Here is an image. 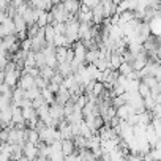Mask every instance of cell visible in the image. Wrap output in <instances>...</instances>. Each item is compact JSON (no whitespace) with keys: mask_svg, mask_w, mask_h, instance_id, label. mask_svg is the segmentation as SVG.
Masks as SVG:
<instances>
[{"mask_svg":"<svg viewBox=\"0 0 161 161\" xmlns=\"http://www.w3.org/2000/svg\"><path fill=\"white\" fill-rule=\"evenodd\" d=\"M134 112H136V109H134L131 104H128V103H123L122 106L117 108V117H119L120 120H128Z\"/></svg>","mask_w":161,"mask_h":161,"instance_id":"obj_2","label":"cell"},{"mask_svg":"<svg viewBox=\"0 0 161 161\" xmlns=\"http://www.w3.org/2000/svg\"><path fill=\"white\" fill-rule=\"evenodd\" d=\"M47 84H49V80H46L43 76H36L35 77V86L38 89H44V87H47Z\"/></svg>","mask_w":161,"mask_h":161,"instance_id":"obj_17","label":"cell"},{"mask_svg":"<svg viewBox=\"0 0 161 161\" xmlns=\"http://www.w3.org/2000/svg\"><path fill=\"white\" fill-rule=\"evenodd\" d=\"M54 73H55V68H52V66L44 65V66L40 68V76H43L46 80H51V77L54 76Z\"/></svg>","mask_w":161,"mask_h":161,"instance_id":"obj_12","label":"cell"},{"mask_svg":"<svg viewBox=\"0 0 161 161\" xmlns=\"http://www.w3.org/2000/svg\"><path fill=\"white\" fill-rule=\"evenodd\" d=\"M36 24H38L40 27L47 25V24H49V11H46V10H40V13H38V19H36Z\"/></svg>","mask_w":161,"mask_h":161,"instance_id":"obj_11","label":"cell"},{"mask_svg":"<svg viewBox=\"0 0 161 161\" xmlns=\"http://www.w3.org/2000/svg\"><path fill=\"white\" fill-rule=\"evenodd\" d=\"M0 128H2V126H0Z\"/></svg>","mask_w":161,"mask_h":161,"instance_id":"obj_23","label":"cell"},{"mask_svg":"<svg viewBox=\"0 0 161 161\" xmlns=\"http://www.w3.org/2000/svg\"><path fill=\"white\" fill-rule=\"evenodd\" d=\"M35 60H36V66L38 68H41V66L46 65V57H44L43 51H36L35 52Z\"/></svg>","mask_w":161,"mask_h":161,"instance_id":"obj_16","label":"cell"},{"mask_svg":"<svg viewBox=\"0 0 161 161\" xmlns=\"http://www.w3.org/2000/svg\"><path fill=\"white\" fill-rule=\"evenodd\" d=\"M3 82H5V71L0 69V86H2Z\"/></svg>","mask_w":161,"mask_h":161,"instance_id":"obj_21","label":"cell"},{"mask_svg":"<svg viewBox=\"0 0 161 161\" xmlns=\"http://www.w3.org/2000/svg\"><path fill=\"white\" fill-rule=\"evenodd\" d=\"M21 49L25 51V52L32 51V38H25V40H22V41H21Z\"/></svg>","mask_w":161,"mask_h":161,"instance_id":"obj_18","label":"cell"},{"mask_svg":"<svg viewBox=\"0 0 161 161\" xmlns=\"http://www.w3.org/2000/svg\"><path fill=\"white\" fill-rule=\"evenodd\" d=\"M100 58V49L98 47H89L86 54V63H97Z\"/></svg>","mask_w":161,"mask_h":161,"instance_id":"obj_6","label":"cell"},{"mask_svg":"<svg viewBox=\"0 0 161 161\" xmlns=\"http://www.w3.org/2000/svg\"><path fill=\"white\" fill-rule=\"evenodd\" d=\"M139 93H141V97L142 98H145V97H148V95H152V90H150V87L144 82V80H141V84H139Z\"/></svg>","mask_w":161,"mask_h":161,"instance_id":"obj_15","label":"cell"},{"mask_svg":"<svg viewBox=\"0 0 161 161\" xmlns=\"http://www.w3.org/2000/svg\"><path fill=\"white\" fill-rule=\"evenodd\" d=\"M54 38H55V30H54V25H52V24L44 25V40H46V43L54 44Z\"/></svg>","mask_w":161,"mask_h":161,"instance_id":"obj_9","label":"cell"},{"mask_svg":"<svg viewBox=\"0 0 161 161\" xmlns=\"http://www.w3.org/2000/svg\"><path fill=\"white\" fill-rule=\"evenodd\" d=\"M76 150V145H74V141L73 139H62V152L63 155H69Z\"/></svg>","mask_w":161,"mask_h":161,"instance_id":"obj_8","label":"cell"},{"mask_svg":"<svg viewBox=\"0 0 161 161\" xmlns=\"http://www.w3.org/2000/svg\"><path fill=\"white\" fill-rule=\"evenodd\" d=\"M41 95H43V98L46 100V103H47V104H52V103L55 101V93H54L49 87L41 89Z\"/></svg>","mask_w":161,"mask_h":161,"instance_id":"obj_13","label":"cell"},{"mask_svg":"<svg viewBox=\"0 0 161 161\" xmlns=\"http://www.w3.org/2000/svg\"><path fill=\"white\" fill-rule=\"evenodd\" d=\"M22 153L25 156V159H33V158H38V145L30 142V141H25L24 145H22Z\"/></svg>","mask_w":161,"mask_h":161,"instance_id":"obj_1","label":"cell"},{"mask_svg":"<svg viewBox=\"0 0 161 161\" xmlns=\"http://www.w3.org/2000/svg\"><path fill=\"white\" fill-rule=\"evenodd\" d=\"M122 62H123V55L120 52H111L109 63H111V68L112 69H119V66L122 65Z\"/></svg>","mask_w":161,"mask_h":161,"instance_id":"obj_7","label":"cell"},{"mask_svg":"<svg viewBox=\"0 0 161 161\" xmlns=\"http://www.w3.org/2000/svg\"><path fill=\"white\" fill-rule=\"evenodd\" d=\"M13 21H14V29H16V32H21V30H25V29H27V22H25L24 16L16 14V16L13 18Z\"/></svg>","mask_w":161,"mask_h":161,"instance_id":"obj_10","label":"cell"},{"mask_svg":"<svg viewBox=\"0 0 161 161\" xmlns=\"http://www.w3.org/2000/svg\"><path fill=\"white\" fill-rule=\"evenodd\" d=\"M80 3L87 5V7L92 10V8H95L97 5H100V3H101V0H80Z\"/></svg>","mask_w":161,"mask_h":161,"instance_id":"obj_19","label":"cell"},{"mask_svg":"<svg viewBox=\"0 0 161 161\" xmlns=\"http://www.w3.org/2000/svg\"><path fill=\"white\" fill-rule=\"evenodd\" d=\"M52 2V5H55V3H60V2H63V0H51Z\"/></svg>","mask_w":161,"mask_h":161,"instance_id":"obj_22","label":"cell"},{"mask_svg":"<svg viewBox=\"0 0 161 161\" xmlns=\"http://www.w3.org/2000/svg\"><path fill=\"white\" fill-rule=\"evenodd\" d=\"M120 74H123V76H128L131 71H134L133 69V65L131 63H128V62H122V65L119 66V69H117Z\"/></svg>","mask_w":161,"mask_h":161,"instance_id":"obj_14","label":"cell"},{"mask_svg":"<svg viewBox=\"0 0 161 161\" xmlns=\"http://www.w3.org/2000/svg\"><path fill=\"white\" fill-rule=\"evenodd\" d=\"M63 5H65V8H66L68 13L77 14V11L80 8V0H63Z\"/></svg>","mask_w":161,"mask_h":161,"instance_id":"obj_5","label":"cell"},{"mask_svg":"<svg viewBox=\"0 0 161 161\" xmlns=\"http://www.w3.org/2000/svg\"><path fill=\"white\" fill-rule=\"evenodd\" d=\"M49 114H51V117L54 120L60 122L62 119H65V115H63V104L54 101L52 104H49Z\"/></svg>","mask_w":161,"mask_h":161,"instance_id":"obj_3","label":"cell"},{"mask_svg":"<svg viewBox=\"0 0 161 161\" xmlns=\"http://www.w3.org/2000/svg\"><path fill=\"white\" fill-rule=\"evenodd\" d=\"M18 86H19V87H22L24 90H29V89H32V87H36V86H35V77H33V76H30L29 73H22V74H21V77H19Z\"/></svg>","mask_w":161,"mask_h":161,"instance_id":"obj_4","label":"cell"},{"mask_svg":"<svg viewBox=\"0 0 161 161\" xmlns=\"http://www.w3.org/2000/svg\"><path fill=\"white\" fill-rule=\"evenodd\" d=\"M44 103H46V100L43 98V95H40V97H36L35 100H32V106H33L35 109H36V108H40L41 104H44Z\"/></svg>","mask_w":161,"mask_h":161,"instance_id":"obj_20","label":"cell"}]
</instances>
